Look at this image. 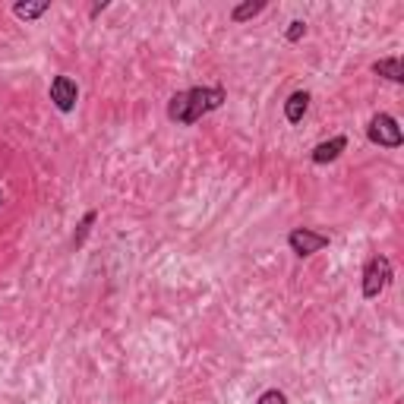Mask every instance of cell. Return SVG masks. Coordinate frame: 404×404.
Listing matches in <instances>:
<instances>
[{
  "instance_id": "6da1fadb",
  "label": "cell",
  "mask_w": 404,
  "mask_h": 404,
  "mask_svg": "<svg viewBox=\"0 0 404 404\" xmlns=\"http://www.w3.org/2000/svg\"><path fill=\"white\" fill-rule=\"evenodd\" d=\"M224 102H228V92L222 86H193L187 92H177L168 102V120H174L180 126H193L205 114L218 111Z\"/></svg>"
},
{
  "instance_id": "7a4b0ae2",
  "label": "cell",
  "mask_w": 404,
  "mask_h": 404,
  "mask_svg": "<svg viewBox=\"0 0 404 404\" xmlns=\"http://www.w3.org/2000/svg\"><path fill=\"white\" fill-rule=\"evenodd\" d=\"M366 139H370L373 146H379V148H401L404 133H401L398 120H395L392 114H376L370 120V126H366Z\"/></svg>"
},
{
  "instance_id": "3957f363",
  "label": "cell",
  "mask_w": 404,
  "mask_h": 404,
  "mask_svg": "<svg viewBox=\"0 0 404 404\" xmlns=\"http://www.w3.org/2000/svg\"><path fill=\"white\" fill-rule=\"evenodd\" d=\"M388 285H392V259L373 256L364 268V297L366 300H376Z\"/></svg>"
},
{
  "instance_id": "277c9868",
  "label": "cell",
  "mask_w": 404,
  "mask_h": 404,
  "mask_svg": "<svg viewBox=\"0 0 404 404\" xmlns=\"http://www.w3.org/2000/svg\"><path fill=\"white\" fill-rule=\"evenodd\" d=\"M329 244H332L329 234H319L313 228H294L288 234V246L294 250V256H300V259H307V256H313V253L325 250Z\"/></svg>"
},
{
  "instance_id": "5b68a950",
  "label": "cell",
  "mask_w": 404,
  "mask_h": 404,
  "mask_svg": "<svg viewBox=\"0 0 404 404\" xmlns=\"http://www.w3.org/2000/svg\"><path fill=\"white\" fill-rule=\"evenodd\" d=\"M51 102H54V108H58L60 114H70V111L76 108V102H80V86H76L70 76H54Z\"/></svg>"
},
{
  "instance_id": "8992f818",
  "label": "cell",
  "mask_w": 404,
  "mask_h": 404,
  "mask_svg": "<svg viewBox=\"0 0 404 404\" xmlns=\"http://www.w3.org/2000/svg\"><path fill=\"white\" fill-rule=\"evenodd\" d=\"M344 148H347V136H332L329 143H319L313 152H310V158H313V165H332Z\"/></svg>"
},
{
  "instance_id": "52a82bcc",
  "label": "cell",
  "mask_w": 404,
  "mask_h": 404,
  "mask_svg": "<svg viewBox=\"0 0 404 404\" xmlns=\"http://www.w3.org/2000/svg\"><path fill=\"white\" fill-rule=\"evenodd\" d=\"M310 111V92H294V95L285 102V117L288 124H300Z\"/></svg>"
},
{
  "instance_id": "ba28073f",
  "label": "cell",
  "mask_w": 404,
  "mask_h": 404,
  "mask_svg": "<svg viewBox=\"0 0 404 404\" xmlns=\"http://www.w3.org/2000/svg\"><path fill=\"white\" fill-rule=\"evenodd\" d=\"M373 73L376 76H386L392 82H404V67H401V58H382L373 63Z\"/></svg>"
},
{
  "instance_id": "9c48e42d",
  "label": "cell",
  "mask_w": 404,
  "mask_h": 404,
  "mask_svg": "<svg viewBox=\"0 0 404 404\" xmlns=\"http://www.w3.org/2000/svg\"><path fill=\"white\" fill-rule=\"evenodd\" d=\"M266 0H246V4H237L231 10V19L234 23H246V19H253V16H259L262 10H266Z\"/></svg>"
},
{
  "instance_id": "30bf717a",
  "label": "cell",
  "mask_w": 404,
  "mask_h": 404,
  "mask_svg": "<svg viewBox=\"0 0 404 404\" xmlns=\"http://www.w3.org/2000/svg\"><path fill=\"white\" fill-rule=\"evenodd\" d=\"M51 10V0H35V4H16L13 6V13H16L19 19H38V16H45V13Z\"/></svg>"
},
{
  "instance_id": "8fae6325",
  "label": "cell",
  "mask_w": 404,
  "mask_h": 404,
  "mask_svg": "<svg viewBox=\"0 0 404 404\" xmlns=\"http://www.w3.org/2000/svg\"><path fill=\"white\" fill-rule=\"evenodd\" d=\"M98 222V212L95 209H89L86 215H82V222H80V228H76L73 234V250H80L82 244H86V237H89V231H92V224Z\"/></svg>"
},
{
  "instance_id": "7c38bea8",
  "label": "cell",
  "mask_w": 404,
  "mask_h": 404,
  "mask_svg": "<svg viewBox=\"0 0 404 404\" xmlns=\"http://www.w3.org/2000/svg\"><path fill=\"white\" fill-rule=\"evenodd\" d=\"M256 404H288V395L278 392V388H266V392L259 395Z\"/></svg>"
},
{
  "instance_id": "4fadbf2b",
  "label": "cell",
  "mask_w": 404,
  "mask_h": 404,
  "mask_svg": "<svg viewBox=\"0 0 404 404\" xmlns=\"http://www.w3.org/2000/svg\"><path fill=\"white\" fill-rule=\"evenodd\" d=\"M303 35H307V23H303V19H294V23L288 26V32H285V38L290 41V45H294V41H300Z\"/></svg>"
},
{
  "instance_id": "5bb4252c",
  "label": "cell",
  "mask_w": 404,
  "mask_h": 404,
  "mask_svg": "<svg viewBox=\"0 0 404 404\" xmlns=\"http://www.w3.org/2000/svg\"><path fill=\"white\" fill-rule=\"evenodd\" d=\"M102 10H108V0H102V4H95V6H92V16H98V13H102Z\"/></svg>"
},
{
  "instance_id": "9a60e30c",
  "label": "cell",
  "mask_w": 404,
  "mask_h": 404,
  "mask_svg": "<svg viewBox=\"0 0 404 404\" xmlns=\"http://www.w3.org/2000/svg\"><path fill=\"white\" fill-rule=\"evenodd\" d=\"M0 205H4V193H0Z\"/></svg>"
}]
</instances>
